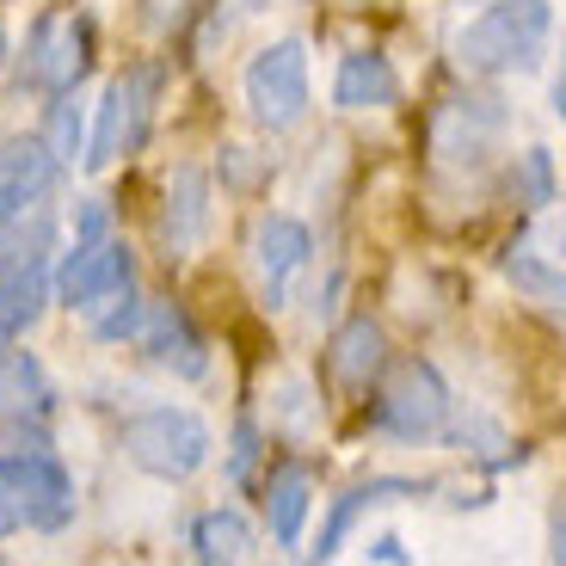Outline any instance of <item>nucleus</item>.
<instances>
[{
  "mask_svg": "<svg viewBox=\"0 0 566 566\" xmlns=\"http://www.w3.org/2000/svg\"><path fill=\"white\" fill-rule=\"evenodd\" d=\"M554 38V7L548 0H493L481 19L455 31V62L468 74H511L536 69V56Z\"/></svg>",
  "mask_w": 566,
  "mask_h": 566,
  "instance_id": "f257e3e1",
  "label": "nucleus"
},
{
  "mask_svg": "<svg viewBox=\"0 0 566 566\" xmlns=\"http://www.w3.org/2000/svg\"><path fill=\"white\" fill-rule=\"evenodd\" d=\"M124 455L142 468V474H155V481H191L203 462H210V424L198 419L191 407H142L124 419Z\"/></svg>",
  "mask_w": 566,
  "mask_h": 566,
  "instance_id": "f03ea898",
  "label": "nucleus"
},
{
  "mask_svg": "<svg viewBox=\"0 0 566 566\" xmlns=\"http://www.w3.org/2000/svg\"><path fill=\"white\" fill-rule=\"evenodd\" d=\"M247 112L265 129H296L308 117V50L296 38L265 43L253 62H247Z\"/></svg>",
  "mask_w": 566,
  "mask_h": 566,
  "instance_id": "7ed1b4c3",
  "label": "nucleus"
},
{
  "mask_svg": "<svg viewBox=\"0 0 566 566\" xmlns=\"http://www.w3.org/2000/svg\"><path fill=\"white\" fill-rule=\"evenodd\" d=\"M155 86L160 74L155 69H124L99 99V124H93V142H86V167L105 172L112 160L136 155L148 142V117H155Z\"/></svg>",
  "mask_w": 566,
  "mask_h": 566,
  "instance_id": "20e7f679",
  "label": "nucleus"
},
{
  "mask_svg": "<svg viewBox=\"0 0 566 566\" xmlns=\"http://www.w3.org/2000/svg\"><path fill=\"white\" fill-rule=\"evenodd\" d=\"M443 419H450V388H443L438 364H424V357H407V364L388 369L382 382V400H376V424H382L388 438H438Z\"/></svg>",
  "mask_w": 566,
  "mask_h": 566,
  "instance_id": "39448f33",
  "label": "nucleus"
},
{
  "mask_svg": "<svg viewBox=\"0 0 566 566\" xmlns=\"http://www.w3.org/2000/svg\"><path fill=\"white\" fill-rule=\"evenodd\" d=\"M93 69V19L81 13H43L25 43V81L43 93H74Z\"/></svg>",
  "mask_w": 566,
  "mask_h": 566,
  "instance_id": "423d86ee",
  "label": "nucleus"
},
{
  "mask_svg": "<svg viewBox=\"0 0 566 566\" xmlns=\"http://www.w3.org/2000/svg\"><path fill=\"white\" fill-rule=\"evenodd\" d=\"M129 247L124 241H74V253H62L56 265V302L62 308H99L112 290L129 283Z\"/></svg>",
  "mask_w": 566,
  "mask_h": 566,
  "instance_id": "0eeeda50",
  "label": "nucleus"
},
{
  "mask_svg": "<svg viewBox=\"0 0 566 566\" xmlns=\"http://www.w3.org/2000/svg\"><path fill=\"white\" fill-rule=\"evenodd\" d=\"M62 167H69V160H62L43 136L0 142V216H19V210H31V203H43L62 185Z\"/></svg>",
  "mask_w": 566,
  "mask_h": 566,
  "instance_id": "6e6552de",
  "label": "nucleus"
},
{
  "mask_svg": "<svg viewBox=\"0 0 566 566\" xmlns=\"http://www.w3.org/2000/svg\"><path fill=\"white\" fill-rule=\"evenodd\" d=\"M136 339H142V352L155 357L160 369H172L179 382H203V376H210V345H203V333L191 326V314L172 308V302H148Z\"/></svg>",
  "mask_w": 566,
  "mask_h": 566,
  "instance_id": "1a4fd4ad",
  "label": "nucleus"
},
{
  "mask_svg": "<svg viewBox=\"0 0 566 566\" xmlns=\"http://www.w3.org/2000/svg\"><path fill=\"white\" fill-rule=\"evenodd\" d=\"M308 253H314V241H308V228H302L296 216H259L253 265H259V283H265V308H283L290 277L308 265Z\"/></svg>",
  "mask_w": 566,
  "mask_h": 566,
  "instance_id": "9d476101",
  "label": "nucleus"
},
{
  "mask_svg": "<svg viewBox=\"0 0 566 566\" xmlns=\"http://www.w3.org/2000/svg\"><path fill=\"white\" fill-rule=\"evenodd\" d=\"M19 486H25V530L56 536V530L74 524V481H69V468L56 462V450L19 455Z\"/></svg>",
  "mask_w": 566,
  "mask_h": 566,
  "instance_id": "9b49d317",
  "label": "nucleus"
},
{
  "mask_svg": "<svg viewBox=\"0 0 566 566\" xmlns=\"http://www.w3.org/2000/svg\"><path fill=\"white\" fill-rule=\"evenodd\" d=\"M388 364V333L369 314H352V321L333 333V345H326V369H333V382L345 388V395H364L376 376H382Z\"/></svg>",
  "mask_w": 566,
  "mask_h": 566,
  "instance_id": "f8f14e48",
  "label": "nucleus"
},
{
  "mask_svg": "<svg viewBox=\"0 0 566 566\" xmlns=\"http://www.w3.org/2000/svg\"><path fill=\"white\" fill-rule=\"evenodd\" d=\"M203 228H210V172L179 167L167 185V210H160V247H167V259L191 253L203 241Z\"/></svg>",
  "mask_w": 566,
  "mask_h": 566,
  "instance_id": "ddd939ff",
  "label": "nucleus"
},
{
  "mask_svg": "<svg viewBox=\"0 0 566 566\" xmlns=\"http://www.w3.org/2000/svg\"><path fill=\"white\" fill-rule=\"evenodd\" d=\"M400 99V74L382 50H352L339 62V81H333V105L339 112H382Z\"/></svg>",
  "mask_w": 566,
  "mask_h": 566,
  "instance_id": "4468645a",
  "label": "nucleus"
},
{
  "mask_svg": "<svg viewBox=\"0 0 566 566\" xmlns=\"http://www.w3.org/2000/svg\"><path fill=\"white\" fill-rule=\"evenodd\" d=\"M50 296L56 277H43V265H0V339H25Z\"/></svg>",
  "mask_w": 566,
  "mask_h": 566,
  "instance_id": "2eb2a0df",
  "label": "nucleus"
},
{
  "mask_svg": "<svg viewBox=\"0 0 566 566\" xmlns=\"http://www.w3.org/2000/svg\"><path fill=\"white\" fill-rule=\"evenodd\" d=\"M191 554H198L203 566H234V560H253L259 554V536L234 505H216L191 524Z\"/></svg>",
  "mask_w": 566,
  "mask_h": 566,
  "instance_id": "dca6fc26",
  "label": "nucleus"
},
{
  "mask_svg": "<svg viewBox=\"0 0 566 566\" xmlns=\"http://www.w3.org/2000/svg\"><path fill=\"white\" fill-rule=\"evenodd\" d=\"M50 407H56L50 369H43L31 352H7V357H0V412H7V419H13V412H25V419H43Z\"/></svg>",
  "mask_w": 566,
  "mask_h": 566,
  "instance_id": "f3484780",
  "label": "nucleus"
},
{
  "mask_svg": "<svg viewBox=\"0 0 566 566\" xmlns=\"http://www.w3.org/2000/svg\"><path fill=\"white\" fill-rule=\"evenodd\" d=\"M314 511V481L308 468H277L265 486V517H271V542H283V548H296L302 542V524H308Z\"/></svg>",
  "mask_w": 566,
  "mask_h": 566,
  "instance_id": "a211bd4d",
  "label": "nucleus"
},
{
  "mask_svg": "<svg viewBox=\"0 0 566 566\" xmlns=\"http://www.w3.org/2000/svg\"><path fill=\"white\" fill-rule=\"evenodd\" d=\"M56 247V216L31 203L19 216H0V265H43Z\"/></svg>",
  "mask_w": 566,
  "mask_h": 566,
  "instance_id": "6ab92c4d",
  "label": "nucleus"
},
{
  "mask_svg": "<svg viewBox=\"0 0 566 566\" xmlns=\"http://www.w3.org/2000/svg\"><path fill=\"white\" fill-rule=\"evenodd\" d=\"M400 486H419V481H364V486H352V493L333 505V517H326V530H321V542H314V560H333V554L345 548V536H352V524L364 517L369 505H382L388 493H400Z\"/></svg>",
  "mask_w": 566,
  "mask_h": 566,
  "instance_id": "aec40b11",
  "label": "nucleus"
},
{
  "mask_svg": "<svg viewBox=\"0 0 566 566\" xmlns=\"http://www.w3.org/2000/svg\"><path fill=\"white\" fill-rule=\"evenodd\" d=\"M505 277L524 290L530 302H542V308H560L566 314V271H554L548 259H536V253H511L505 259Z\"/></svg>",
  "mask_w": 566,
  "mask_h": 566,
  "instance_id": "412c9836",
  "label": "nucleus"
},
{
  "mask_svg": "<svg viewBox=\"0 0 566 566\" xmlns=\"http://www.w3.org/2000/svg\"><path fill=\"white\" fill-rule=\"evenodd\" d=\"M511 191H517V203H548L554 198V160H548V148H524L517 155V167H511Z\"/></svg>",
  "mask_w": 566,
  "mask_h": 566,
  "instance_id": "4be33fe9",
  "label": "nucleus"
},
{
  "mask_svg": "<svg viewBox=\"0 0 566 566\" xmlns=\"http://www.w3.org/2000/svg\"><path fill=\"white\" fill-rule=\"evenodd\" d=\"M81 136H86V124H81V105H74V93H56L43 142H50V148H56L62 160H74V155H81Z\"/></svg>",
  "mask_w": 566,
  "mask_h": 566,
  "instance_id": "5701e85b",
  "label": "nucleus"
},
{
  "mask_svg": "<svg viewBox=\"0 0 566 566\" xmlns=\"http://www.w3.org/2000/svg\"><path fill=\"white\" fill-rule=\"evenodd\" d=\"M112 302H117V308L99 314V321H93V333H99V339H136V333H142V314H148V302H142L129 283H124V290H112Z\"/></svg>",
  "mask_w": 566,
  "mask_h": 566,
  "instance_id": "b1692460",
  "label": "nucleus"
},
{
  "mask_svg": "<svg viewBox=\"0 0 566 566\" xmlns=\"http://www.w3.org/2000/svg\"><path fill=\"white\" fill-rule=\"evenodd\" d=\"M25 530V486H19V455L0 450V536Z\"/></svg>",
  "mask_w": 566,
  "mask_h": 566,
  "instance_id": "393cba45",
  "label": "nucleus"
},
{
  "mask_svg": "<svg viewBox=\"0 0 566 566\" xmlns=\"http://www.w3.org/2000/svg\"><path fill=\"white\" fill-rule=\"evenodd\" d=\"M105 228H112V210H105L99 198H86L81 210H74V241H99Z\"/></svg>",
  "mask_w": 566,
  "mask_h": 566,
  "instance_id": "a878e982",
  "label": "nucleus"
},
{
  "mask_svg": "<svg viewBox=\"0 0 566 566\" xmlns=\"http://www.w3.org/2000/svg\"><path fill=\"white\" fill-rule=\"evenodd\" d=\"M234 481H247V468H253V424H241V431H234Z\"/></svg>",
  "mask_w": 566,
  "mask_h": 566,
  "instance_id": "bb28decb",
  "label": "nucleus"
},
{
  "mask_svg": "<svg viewBox=\"0 0 566 566\" xmlns=\"http://www.w3.org/2000/svg\"><path fill=\"white\" fill-rule=\"evenodd\" d=\"M548 554L566 560V505H554V517H548Z\"/></svg>",
  "mask_w": 566,
  "mask_h": 566,
  "instance_id": "cd10ccee",
  "label": "nucleus"
},
{
  "mask_svg": "<svg viewBox=\"0 0 566 566\" xmlns=\"http://www.w3.org/2000/svg\"><path fill=\"white\" fill-rule=\"evenodd\" d=\"M369 560H407V542H400V536H376V542H369Z\"/></svg>",
  "mask_w": 566,
  "mask_h": 566,
  "instance_id": "c85d7f7f",
  "label": "nucleus"
},
{
  "mask_svg": "<svg viewBox=\"0 0 566 566\" xmlns=\"http://www.w3.org/2000/svg\"><path fill=\"white\" fill-rule=\"evenodd\" d=\"M148 7H155L160 19H172V13H185V7H191V0H148Z\"/></svg>",
  "mask_w": 566,
  "mask_h": 566,
  "instance_id": "c756f323",
  "label": "nucleus"
},
{
  "mask_svg": "<svg viewBox=\"0 0 566 566\" xmlns=\"http://www.w3.org/2000/svg\"><path fill=\"white\" fill-rule=\"evenodd\" d=\"M554 117L566 124V69H560V81H554Z\"/></svg>",
  "mask_w": 566,
  "mask_h": 566,
  "instance_id": "7c9ffc66",
  "label": "nucleus"
},
{
  "mask_svg": "<svg viewBox=\"0 0 566 566\" xmlns=\"http://www.w3.org/2000/svg\"><path fill=\"white\" fill-rule=\"evenodd\" d=\"M0 69H7V31H0Z\"/></svg>",
  "mask_w": 566,
  "mask_h": 566,
  "instance_id": "2f4dec72",
  "label": "nucleus"
},
{
  "mask_svg": "<svg viewBox=\"0 0 566 566\" xmlns=\"http://www.w3.org/2000/svg\"><path fill=\"white\" fill-rule=\"evenodd\" d=\"M560 253H566V222H560Z\"/></svg>",
  "mask_w": 566,
  "mask_h": 566,
  "instance_id": "473e14b6",
  "label": "nucleus"
}]
</instances>
